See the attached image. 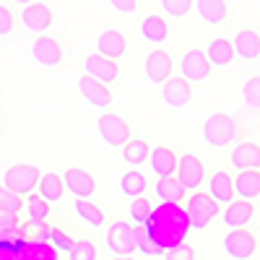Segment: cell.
Here are the masks:
<instances>
[{"label": "cell", "instance_id": "e0dca14e", "mask_svg": "<svg viewBox=\"0 0 260 260\" xmlns=\"http://www.w3.org/2000/svg\"><path fill=\"white\" fill-rule=\"evenodd\" d=\"M21 21H24L26 31L45 34L52 26V11L45 3H31V6H24V11H21Z\"/></svg>", "mask_w": 260, "mask_h": 260}, {"label": "cell", "instance_id": "52a82bcc", "mask_svg": "<svg viewBox=\"0 0 260 260\" xmlns=\"http://www.w3.org/2000/svg\"><path fill=\"white\" fill-rule=\"evenodd\" d=\"M211 68H213V65L208 62L206 52H203V50H198V47L187 50V52L182 55V60H180L182 78H185V81H190V83H201V81H206V78L211 76Z\"/></svg>", "mask_w": 260, "mask_h": 260}, {"label": "cell", "instance_id": "7c38bea8", "mask_svg": "<svg viewBox=\"0 0 260 260\" xmlns=\"http://www.w3.org/2000/svg\"><path fill=\"white\" fill-rule=\"evenodd\" d=\"M31 57H34V62L42 65V68H57L62 62V47H60L57 39L42 34L31 45Z\"/></svg>", "mask_w": 260, "mask_h": 260}, {"label": "cell", "instance_id": "9c48e42d", "mask_svg": "<svg viewBox=\"0 0 260 260\" xmlns=\"http://www.w3.org/2000/svg\"><path fill=\"white\" fill-rule=\"evenodd\" d=\"M224 250H226V255L234 257V260H250L252 252L257 250V242H255L252 232H247V229L242 226V229H232V232L224 237Z\"/></svg>", "mask_w": 260, "mask_h": 260}, {"label": "cell", "instance_id": "7bdbcfd3", "mask_svg": "<svg viewBox=\"0 0 260 260\" xmlns=\"http://www.w3.org/2000/svg\"><path fill=\"white\" fill-rule=\"evenodd\" d=\"M107 3H110L112 11H117V13H122V16L136 13V8H138V0H107Z\"/></svg>", "mask_w": 260, "mask_h": 260}, {"label": "cell", "instance_id": "8fae6325", "mask_svg": "<svg viewBox=\"0 0 260 260\" xmlns=\"http://www.w3.org/2000/svg\"><path fill=\"white\" fill-rule=\"evenodd\" d=\"M203 177H206V167H203V161L195 156V154H182L180 161H177V180L182 182V187L198 192Z\"/></svg>", "mask_w": 260, "mask_h": 260}, {"label": "cell", "instance_id": "6da1fadb", "mask_svg": "<svg viewBox=\"0 0 260 260\" xmlns=\"http://www.w3.org/2000/svg\"><path fill=\"white\" fill-rule=\"evenodd\" d=\"M143 232L148 234V240H154L164 252L175 250L177 245L185 242V237L190 232V219L185 213V206L180 203H159L151 213L148 224L143 226Z\"/></svg>", "mask_w": 260, "mask_h": 260}, {"label": "cell", "instance_id": "60d3db41", "mask_svg": "<svg viewBox=\"0 0 260 260\" xmlns=\"http://www.w3.org/2000/svg\"><path fill=\"white\" fill-rule=\"evenodd\" d=\"M164 257H167V260H195V250H192L187 242H182V245H177L175 250H167Z\"/></svg>", "mask_w": 260, "mask_h": 260}, {"label": "cell", "instance_id": "7402d4cb", "mask_svg": "<svg viewBox=\"0 0 260 260\" xmlns=\"http://www.w3.org/2000/svg\"><path fill=\"white\" fill-rule=\"evenodd\" d=\"M206 57H208V62L213 65V68H229V65L234 62V57H237L234 45L224 37H213L208 42V47H206Z\"/></svg>", "mask_w": 260, "mask_h": 260}, {"label": "cell", "instance_id": "603a6c76", "mask_svg": "<svg viewBox=\"0 0 260 260\" xmlns=\"http://www.w3.org/2000/svg\"><path fill=\"white\" fill-rule=\"evenodd\" d=\"M252 213H255L252 203L240 198V201H232V203L224 208V213H221V221H224L229 229H242L245 224H250Z\"/></svg>", "mask_w": 260, "mask_h": 260}, {"label": "cell", "instance_id": "4316f807", "mask_svg": "<svg viewBox=\"0 0 260 260\" xmlns=\"http://www.w3.org/2000/svg\"><path fill=\"white\" fill-rule=\"evenodd\" d=\"M37 192L47 203H57L62 198V192H65V182H62V177L57 175V172H45L42 180H39V185H37Z\"/></svg>", "mask_w": 260, "mask_h": 260}, {"label": "cell", "instance_id": "277c9868", "mask_svg": "<svg viewBox=\"0 0 260 260\" xmlns=\"http://www.w3.org/2000/svg\"><path fill=\"white\" fill-rule=\"evenodd\" d=\"M185 213L190 219V229H206L216 216H219V203H216L208 192H192L185 201Z\"/></svg>", "mask_w": 260, "mask_h": 260}, {"label": "cell", "instance_id": "9a60e30c", "mask_svg": "<svg viewBox=\"0 0 260 260\" xmlns=\"http://www.w3.org/2000/svg\"><path fill=\"white\" fill-rule=\"evenodd\" d=\"M138 31H141L143 42H148V45H154V47H161L169 37V24L161 13H146L141 18Z\"/></svg>", "mask_w": 260, "mask_h": 260}, {"label": "cell", "instance_id": "7a4b0ae2", "mask_svg": "<svg viewBox=\"0 0 260 260\" xmlns=\"http://www.w3.org/2000/svg\"><path fill=\"white\" fill-rule=\"evenodd\" d=\"M138 234H141V226L130 221H115L107 229V247H110L115 257H130L138 250Z\"/></svg>", "mask_w": 260, "mask_h": 260}, {"label": "cell", "instance_id": "d6a6232c", "mask_svg": "<svg viewBox=\"0 0 260 260\" xmlns=\"http://www.w3.org/2000/svg\"><path fill=\"white\" fill-rule=\"evenodd\" d=\"M24 208H26V216H29L31 224H45L47 216H50V203L42 198L39 192H31V195H29L26 203H24Z\"/></svg>", "mask_w": 260, "mask_h": 260}, {"label": "cell", "instance_id": "cb8c5ba5", "mask_svg": "<svg viewBox=\"0 0 260 260\" xmlns=\"http://www.w3.org/2000/svg\"><path fill=\"white\" fill-rule=\"evenodd\" d=\"M195 11H198V18L208 26H219L226 21V0H195Z\"/></svg>", "mask_w": 260, "mask_h": 260}, {"label": "cell", "instance_id": "836d02e7", "mask_svg": "<svg viewBox=\"0 0 260 260\" xmlns=\"http://www.w3.org/2000/svg\"><path fill=\"white\" fill-rule=\"evenodd\" d=\"M127 213H130V224L146 226L148 219H151V213H154V206H151V201H146V198H136L133 203H130Z\"/></svg>", "mask_w": 260, "mask_h": 260}, {"label": "cell", "instance_id": "bcb514c9", "mask_svg": "<svg viewBox=\"0 0 260 260\" xmlns=\"http://www.w3.org/2000/svg\"><path fill=\"white\" fill-rule=\"evenodd\" d=\"M13 3H16V6H31L34 0H13Z\"/></svg>", "mask_w": 260, "mask_h": 260}, {"label": "cell", "instance_id": "83f0119b", "mask_svg": "<svg viewBox=\"0 0 260 260\" xmlns=\"http://www.w3.org/2000/svg\"><path fill=\"white\" fill-rule=\"evenodd\" d=\"M146 187H148L146 175H143V172H138V169H130V172H125V175L120 177V192L125 195V198H130V201L143 198Z\"/></svg>", "mask_w": 260, "mask_h": 260}, {"label": "cell", "instance_id": "484cf974", "mask_svg": "<svg viewBox=\"0 0 260 260\" xmlns=\"http://www.w3.org/2000/svg\"><path fill=\"white\" fill-rule=\"evenodd\" d=\"M234 192L242 201L260 198V169H247V172H237L234 180Z\"/></svg>", "mask_w": 260, "mask_h": 260}, {"label": "cell", "instance_id": "ab89813d", "mask_svg": "<svg viewBox=\"0 0 260 260\" xmlns=\"http://www.w3.org/2000/svg\"><path fill=\"white\" fill-rule=\"evenodd\" d=\"M138 250H141L143 255H148V257H154V255H167L154 240H148V234L143 232V226H141V234H138Z\"/></svg>", "mask_w": 260, "mask_h": 260}, {"label": "cell", "instance_id": "5bb4252c", "mask_svg": "<svg viewBox=\"0 0 260 260\" xmlns=\"http://www.w3.org/2000/svg\"><path fill=\"white\" fill-rule=\"evenodd\" d=\"M161 99H164V104L172 107V110H182V107H187L190 99H192L190 81H185L182 76H172L161 86Z\"/></svg>", "mask_w": 260, "mask_h": 260}, {"label": "cell", "instance_id": "f6af8a7d", "mask_svg": "<svg viewBox=\"0 0 260 260\" xmlns=\"http://www.w3.org/2000/svg\"><path fill=\"white\" fill-rule=\"evenodd\" d=\"M0 260H18L16 252H8V250H0Z\"/></svg>", "mask_w": 260, "mask_h": 260}, {"label": "cell", "instance_id": "ba28073f", "mask_svg": "<svg viewBox=\"0 0 260 260\" xmlns=\"http://www.w3.org/2000/svg\"><path fill=\"white\" fill-rule=\"evenodd\" d=\"M62 182H65V190H68L73 198H78V201H89L94 195V190H96V180L81 167H68L65 169Z\"/></svg>", "mask_w": 260, "mask_h": 260}, {"label": "cell", "instance_id": "44dd1931", "mask_svg": "<svg viewBox=\"0 0 260 260\" xmlns=\"http://www.w3.org/2000/svg\"><path fill=\"white\" fill-rule=\"evenodd\" d=\"M125 50H127L125 37H122V31H117V29H104V31L99 34V39H96V52H99L102 57L120 60V57L125 55Z\"/></svg>", "mask_w": 260, "mask_h": 260}, {"label": "cell", "instance_id": "3957f363", "mask_svg": "<svg viewBox=\"0 0 260 260\" xmlns=\"http://www.w3.org/2000/svg\"><path fill=\"white\" fill-rule=\"evenodd\" d=\"M237 136V122L226 112H213L203 122V141L211 148H224L234 141Z\"/></svg>", "mask_w": 260, "mask_h": 260}, {"label": "cell", "instance_id": "8992f818", "mask_svg": "<svg viewBox=\"0 0 260 260\" xmlns=\"http://www.w3.org/2000/svg\"><path fill=\"white\" fill-rule=\"evenodd\" d=\"M96 133L107 146H125L130 141V125L120 117V115H102L96 120Z\"/></svg>", "mask_w": 260, "mask_h": 260}, {"label": "cell", "instance_id": "e575fe53", "mask_svg": "<svg viewBox=\"0 0 260 260\" xmlns=\"http://www.w3.org/2000/svg\"><path fill=\"white\" fill-rule=\"evenodd\" d=\"M242 102H245L247 110H252V112L260 110V76H252V78L245 81V86H242Z\"/></svg>", "mask_w": 260, "mask_h": 260}, {"label": "cell", "instance_id": "2e32d148", "mask_svg": "<svg viewBox=\"0 0 260 260\" xmlns=\"http://www.w3.org/2000/svg\"><path fill=\"white\" fill-rule=\"evenodd\" d=\"M83 68H86V76H91V78H96V81H102V83H112L117 76H120V65H117V60H110V57H102L99 52L94 55H86V60H83Z\"/></svg>", "mask_w": 260, "mask_h": 260}, {"label": "cell", "instance_id": "1f68e13d", "mask_svg": "<svg viewBox=\"0 0 260 260\" xmlns=\"http://www.w3.org/2000/svg\"><path fill=\"white\" fill-rule=\"evenodd\" d=\"M73 211L78 213V219L81 221H86L89 226H94V229H99V226H104V211L102 208H96L91 201H73Z\"/></svg>", "mask_w": 260, "mask_h": 260}, {"label": "cell", "instance_id": "4fadbf2b", "mask_svg": "<svg viewBox=\"0 0 260 260\" xmlns=\"http://www.w3.org/2000/svg\"><path fill=\"white\" fill-rule=\"evenodd\" d=\"M78 91L91 107H96V110H107V107L112 104V91L107 89V83H102V81H96L91 76H81L78 78Z\"/></svg>", "mask_w": 260, "mask_h": 260}, {"label": "cell", "instance_id": "c3c4849f", "mask_svg": "<svg viewBox=\"0 0 260 260\" xmlns=\"http://www.w3.org/2000/svg\"><path fill=\"white\" fill-rule=\"evenodd\" d=\"M257 8H260V0H257Z\"/></svg>", "mask_w": 260, "mask_h": 260}, {"label": "cell", "instance_id": "f546056e", "mask_svg": "<svg viewBox=\"0 0 260 260\" xmlns=\"http://www.w3.org/2000/svg\"><path fill=\"white\" fill-rule=\"evenodd\" d=\"M148 156H151V146L141 138H133L122 146V161L130 167H141L143 161H148Z\"/></svg>", "mask_w": 260, "mask_h": 260}, {"label": "cell", "instance_id": "ac0fdd59", "mask_svg": "<svg viewBox=\"0 0 260 260\" xmlns=\"http://www.w3.org/2000/svg\"><path fill=\"white\" fill-rule=\"evenodd\" d=\"M148 164H151V172H154L159 180L172 177L177 172V154L167 146H156V148H151Z\"/></svg>", "mask_w": 260, "mask_h": 260}, {"label": "cell", "instance_id": "d6986e66", "mask_svg": "<svg viewBox=\"0 0 260 260\" xmlns=\"http://www.w3.org/2000/svg\"><path fill=\"white\" fill-rule=\"evenodd\" d=\"M232 167L237 172H247V169H260V146L252 141L237 143L232 148Z\"/></svg>", "mask_w": 260, "mask_h": 260}, {"label": "cell", "instance_id": "f1b7e54d", "mask_svg": "<svg viewBox=\"0 0 260 260\" xmlns=\"http://www.w3.org/2000/svg\"><path fill=\"white\" fill-rule=\"evenodd\" d=\"M154 190H156V198H159L161 203H182L185 192H187L177 177H164V180H159Z\"/></svg>", "mask_w": 260, "mask_h": 260}, {"label": "cell", "instance_id": "b9f144b4", "mask_svg": "<svg viewBox=\"0 0 260 260\" xmlns=\"http://www.w3.org/2000/svg\"><path fill=\"white\" fill-rule=\"evenodd\" d=\"M13 26H16L13 13H11L6 6H0V37H8V34L13 31Z\"/></svg>", "mask_w": 260, "mask_h": 260}, {"label": "cell", "instance_id": "30bf717a", "mask_svg": "<svg viewBox=\"0 0 260 260\" xmlns=\"http://www.w3.org/2000/svg\"><path fill=\"white\" fill-rule=\"evenodd\" d=\"M172 57L164 52V50H151L148 55H146V60H143V73H146V78L151 81V83H167L169 78H172Z\"/></svg>", "mask_w": 260, "mask_h": 260}, {"label": "cell", "instance_id": "4dcf8cb0", "mask_svg": "<svg viewBox=\"0 0 260 260\" xmlns=\"http://www.w3.org/2000/svg\"><path fill=\"white\" fill-rule=\"evenodd\" d=\"M18 260H57V250H55L50 242L29 240L26 247L18 252Z\"/></svg>", "mask_w": 260, "mask_h": 260}, {"label": "cell", "instance_id": "7dc6e473", "mask_svg": "<svg viewBox=\"0 0 260 260\" xmlns=\"http://www.w3.org/2000/svg\"><path fill=\"white\" fill-rule=\"evenodd\" d=\"M115 260H136V257H115Z\"/></svg>", "mask_w": 260, "mask_h": 260}, {"label": "cell", "instance_id": "ee69618b", "mask_svg": "<svg viewBox=\"0 0 260 260\" xmlns=\"http://www.w3.org/2000/svg\"><path fill=\"white\" fill-rule=\"evenodd\" d=\"M16 229H18V221H16V216L0 213V234H3V232H16Z\"/></svg>", "mask_w": 260, "mask_h": 260}, {"label": "cell", "instance_id": "d4e9b609", "mask_svg": "<svg viewBox=\"0 0 260 260\" xmlns=\"http://www.w3.org/2000/svg\"><path fill=\"white\" fill-rule=\"evenodd\" d=\"M208 195L219 203V206H229L234 201V180L226 175V172H216L208 182Z\"/></svg>", "mask_w": 260, "mask_h": 260}, {"label": "cell", "instance_id": "ffe728a7", "mask_svg": "<svg viewBox=\"0 0 260 260\" xmlns=\"http://www.w3.org/2000/svg\"><path fill=\"white\" fill-rule=\"evenodd\" d=\"M232 45H234V55L240 57V60H257L260 57V34L252 31V29H242V31H237L234 39H232Z\"/></svg>", "mask_w": 260, "mask_h": 260}, {"label": "cell", "instance_id": "8d00e7d4", "mask_svg": "<svg viewBox=\"0 0 260 260\" xmlns=\"http://www.w3.org/2000/svg\"><path fill=\"white\" fill-rule=\"evenodd\" d=\"M159 3H161V11L169 18H185L192 11L195 0H159Z\"/></svg>", "mask_w": 260, "mask_h": 260}, {"label": "cell", "instance_id": "d590c367", "mask_svg": "<svg viewBox=\"0 0 260 260\" xmlns=\"http://www.w3.org/2000/svg\"><path fill=\"white\" fill-rule=\"evenodd\" d=\"M21 208H24V201H21V195H16V192H11L8 187L0 185V213L16 216Z\"/></svg>", "mask_w": 260, "mask_h": 260}, {"label": "cell", "instance_id": "74e56055", "mask_svg": "<svg viewBox=\"0 0 260 260\" xmlns=\"http://www.w3.org/2000/svg\"><path fill=\"white\" fill-rule=\"evenodd\" d=\"M50 245H52L57 252H71L76 242H73L71 237L62 232V229H57V226H50Z\"/></svg>", "mask_w": 260, "mask_h": 260}, {"label": "cell", "instance_id": "5b68a950", "mask_svg": "<svg viewBox=\"0 0 260 260\" xmlns=\"http://www.w3.org/2000/svg\"><path fill=\"white\" fill-rule=\"evenodd\" d=\"M42 180V169L37 164H16L11 169H6L3 175V187H8L16 195H29L34 192V187Z\"/></svg>", "mask_w": 260, "mask_h": 260}, {"label": "cell", "instance_id": "f35d334b", "mask_svg": "<svg viewBox=\"0 0 260 260\" xmlns=\"http://www.w3.org/2000/svg\"><path fill=\"white\" fill-rule=\"evenodd\" d=\"M68 257L71 260H96V247L89 240H81V242L73 245V250L68 252Z\"/></svg>", "mask_w": 260, "mask_h": 260}]
</instances>
